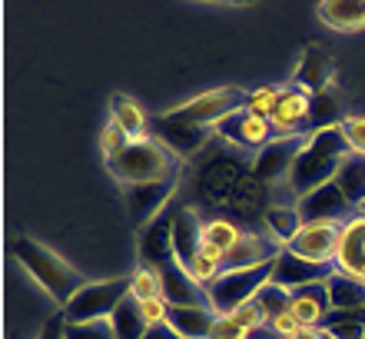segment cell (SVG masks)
Instances as JSON below:
<instances>
[{"instance_id": "1", "label": "cell", "mask_w": 365, "mask_h": 339, "mask_svg": "<svg viewBox=\"0 0 365 339\" xmlns=\"http://www.w3.org/2000/svg\"><path fill=\"white\" fill-rule=\"evenodd\" d=\"M196 193L206 206H220L236 216H262L266 206V186L252 176V160L232 150V146H206L200 153L196 170Z\"/></svg>"}, {"instance_id": "2", "label": "cell", "mask_w": 365, "mask_h": 339, "mask_svg": "<svg viewBox=\"0 0 365 339\" xmlns=\"http://www.w3.org/2000/svg\"><path fill=\"white\" fill-rule=\"evenodd\" d=\"M346 156H352V150H349L346 136H342L339 126L312 130L286 176V193L292 196V203L302 200V196H309L312 190H319V186L332 183Z\"/></svg>"}, {"instance_id": "3", "label": "cell", "mask_w": 365, "mask_h": 339, "mask_svg": "<svg viewBox=\"0 0 365 339\" xmlns=\"http://www.w3.org/2000/svg\"><path fill=\"white\" fill-rule=\"evenodd\" d=\"M14 260L27 270V276L37 283L40 290L50 296L53 306H67L80 290H83V276H80L70 263H63L53 250H47L43 243L30 240V236H17L14 240Z\"/></svg>"}, {"instance_id": "4", "label": "cell", "mask_w": 365, "mask_h": 339, "mask_svg": "<svg viewBox=\"0 0 365 339\" xmlns=\"http://www.w3.org/2000/svg\"><path fill=\"white\" fill-rule=\"evenodd\" d=\"M246 90L240 87H216V90H206L200 97L186 100L180 107H170L163 110L160 116H153V123H163V126H186V130H210L216 133V126L222 120H230L232 113L246 110Z\"/></svg>"}, {"instance_id": "5", "label": "cell", "mask_w": 365, "mask_h": 339, "mask_svg": "<svg viewBox=\"0 0 365 339\" xmlns=\"http://www.w3.org/2000/svg\"><path fill=\"white\" fill-rule=\"evenodd\" d=\"M110 166V173L116 176V183L133 186V183H156V180H170L180 176V156L163 146L156 136L146 140H133L123 150V156H116Z\"/></svg>"}, {"instance_id": "6", "label": "cell", "mask_w": 365, "mask_h": 339, "mask_svg": "<svg viewBox=\"0 0 365 339\" xmlns=\"http://www.w3.org/2000/svg\"><path fill=\"white\" fill-rule=\"evenodd\" d=\"M272 280V263L266 266H250V270H222L210 290H206V306L216 316H232V313L256 300V293Z\"/></svg>"}, {"instance_id": "7", "label": "cell", "mask_w": 365, "mask_h": 339, "mask_svg": "<svg viewBox=\"0 0 365 339\" xmlns=\"http://www.w3.org/2000/svg\"><path fill=\"white\" fill-rule=\"evenodd\" d=\"M126 296H130V276L83 283V290H80L60 313H63L67 323H106Z\"/></svg>"}, {"instance_id": "8", "label": "cell", "mask_w": 365, "mask_h": 339, "mask_svg": "<svg viewBox=\"0 0 365 339\" xmlns=\"http://www.w3.org/2000/svg\"><path fill=\"white\" fill-rule=\"evenodd\" d=\"M269 126L276 136H309L312 133V93L289 84L279 87L276 110L269 113Z\"/></svg>"}, {"instance_id": "9", "label": "cell", "mask_w": 365, "mask_h": 339, "mask_svg": "<svg viewBox=\"0 0 365 339\" xmlns=\"http://www.w3.org/2000/svg\"><path fill=\"white\" fill-rule=\"evenodd\" d=\"M332 276H336L332 263H309V260H299L296 253L279 250V256L272 260L269 283L286 293H296V290H306V286H316V283H329Z\"/></svg>"}, {"instance_id": "10", "label": "cell", "mask_w": 365, "mask_h": 339, "mask_svg": "<svg viewBox=\"0 0 365 339\" xmlns=\"http://www.w3.org/2000/svg\"><path fill=\"white\" fill-rule=\"evenodd\" d=\"M296 210H299V216H302V223H339V226L359 213L356 206L346 200V193L336 186V180L326 186H319V190H312V193L302 196V200H296Z\"/></svg>"}, {"instance_id": "11", "label": "cell", "mask_w": 365, "mask_h": 339, "mask_svg": "<svg viewBox=\"0 0 365 339\" xmlns=\"http://www.w3.org/2000/svg\"><path fill=\"white\" fill-rule=\"evenodd\" d=\"M216 136H220L226 146L240 150V153H246V150H256V153H259L262 146H269L272 140H276L269 120L250 113V110H240V113H232L230 120H222V123L216 126Z\"/></svg>"}, {"instance_id": "12", "label": "cell", "mask_w": 365, "mask_h": 339, "mask_svg": "<svg viewBox=\"0 0 365 339\" xmlns=\"http://www.w3.org/2000/svg\"><path fill=\"white\" fill-rule=\"evenodd\" d=\"M302 143H306V136H276L269 146H262L259 153H252V176L262 186L279 183V180L286 183V176L292 170V163H296Z\"/></svg>"}, {"instance_id": "13", "label": "cell", "mask_w": 365, "mask_h": 339, "mask_svg": "<svg viewBox=\"0 0 365 339\" xmlns=\"http://www.w3.org/2000/svg\"><path fill=\"white\" fill-rule=\"evenodd\" d=\"M336 273L349 276V280L365 283V216L356 213L352 220L339 226V243H336Z\"/></svg>"}, {"instance_id": "14", "label": "cell", "mask_w": 365, "mask_h": 339, "mask_svg": "<svg viewBox=\"0 0 365 339\" xmlns=\"http://www.w3.org/2000/svg\"><path fill=\"white\" fill-rule=\"evenodd\" d=\"M173 220L176 210H163V213L140 226V266L160 270L173 260Z\"/></svg>"}, {"instance_id": "15", "label": "cell", "mask_w": 365, "mask_h": 339, "mask_svg": "<svg viewBox=\"0 0 365 339\" xmlns=\"http://www.w3.org/2000/svg\"><path fill=\"white\" fill-rule=\"evenodd\" d=\"M176 186H180V176H170V180H156V183H133V186H123L126 193V203H130V213L140 226H146L150 220L166 210V203L173 200Z\"/></svg>"}, {"instance_id": "16", "label": "cell", "mask_w": 365, "mask_h": 339, "mask_svg": "<svg viewBox=\"0 0 365 339\" xmlns=\"http://www.w3.org/2000/svg\"><path fill=\"white\" fill-rule=\"evenodd\" d=\"M336 243H339V223H302V230L296 233V240L289 243L286 250L309 263H332L336 260Z\"/></svg>"}, {"instance_id": "17", "label": "cell", "mask_w": 365, "mask_h": 339, "mask_svg": "<svg viewBox=\"0 0 365 339\" xmlns=\"http://www.w3.org/2000/svg\"><path fill=\"white\" fill-rule=\"evenodd\" d=\"M279 246L266 230H246L242 233V240L226 253V260H222V270H250V266H266L279 256Z\"/></svg>"}, {"instance_id": "18", "label": "cell", "mask_w": 365, "mask_h": 339, "mask_svg": "<svg viewBox=\"0 0 365 339\" xmlns=\"http://www.w3.org/2000/svg\"><path fill=\"white\" fill-rule=\"evenodd\" d=\"M156 273H160V283H163V300L170 306H206V290L192 280L190 270L176 256Z\"/></svg>"}, {"instance_id": "19", "label": "cell", "mask_w": 365, "mask_h": 339, "mask_svg": "<svg viewBox=\"0 0 365 339\" xmlns=\"http://www.w3.org/2000/svg\"><path fill=\"white\" fill-rule=\"evenodd\" d=\"M202 250V220L196 216L192 206H176L173 220V256L190 270L192 260Z\"/></svg>"}, {"instance_id": "20", "label": "cell", "mask_w": 365, "mask_h": 339, "mask_svg": "<svg viewBox=\"0 0 365 339\" xmlns=\"http://www.w3.org/2000/svg\"><path fill=\"white\" fill-rule=\"evenodd\" d=\"M329 286L326 283H316V286H306V290H296L289 296V313H296V320L302 326H312L319 330L329 316Z\"/></svg>"}, {"instance_id": "21", "label": "cell", "mask_w": 365, "mask_h": 339, "mask_svg": "<svg viewBox=\"0 0 365 339\" xmlns=\"http://www.w3.org/2000/svg\"><path fill=\"white\" fill-rule=\"evenodd\" d=\"M296 87H302L306 93H319V90L332 87V60L322 54L319 47L302 50V57L296 64V77H292Z\"/></svg>"}, {"instance_id": "22", "label": "cell", "mask_w": 365, "mask_h": 339, "mask_svg": "<svg viewBox=\"0 0 365 339\" xmlns=\"http://www.w3.org/2000/svg\"><path fill=\"white\" fill-rule=\"evenodd\" d=\"M316 14L329 30L339 34H356L365 27V0H322Z\"/></svg>"}, {"instance_id": "23", "label": "cell", "mask_w": 365, "mask_h": 339, "mask_svg": "<svg viewBox=\"0 0 365 339\" xmlns=\"http://www.w3.org/2000/svg\"><path fill=\"white\" fill-rule=\"evenodd\" d=\"M110 113H113V123L120 126L130 140H146V136H153V116L146 113L133 97L116 93V97L110 100Z\"/></svg>"}, {"instance_id": "24", "label": "cell", "mask_w": 365, "mask_h": 339, "mask_svg": "<svg viewBox=\"0 0 365 339\" xmlns=\"http://www.w3.org/2000/svg\"><path fill=\"white\" fill-rule=\"evenodd\" d=\"M166 326H173L182 339H210L212 326H216V313L210 306H170Z\"/></svg>"}, {"instance_id": "25", "label": "cell", "mask_w": 365, "mask_h": 339, "mask_svg": "<svg viewBox=\"0 0 365 339\" xmlns=\"http://www.w3.org/2000/svg\"><path fill=\"white\" fill-rule=\"evenodd\" d=\"M153 136L160 140L163 146H170L176 156H200L210 140L216 133L210 130H186V126H163V123H153Z\"/></svg>"}, {"instance_id": "26", "label": "cell", "mask_w": 365, "mask_h": 339, "mask_svg": "<svg viewBox=\"0 0 365 339\" xmlns=\"http://www.w3.org/2000/svg\"><path fill=\"white\" fill-rule=\"evenodd\" d=\"M262 230L286 250L296 240V233L302 230V216H299L296 203H269V210L262 213Z\"/></svg>"}, {"instance_id": "27", "label": "cell", "mask_w": 365, "mask_h": 339, "mask_svg": "<svg viewBox=\"0 0 365 339\" xmlns=\"http://www.w3.org/2000/svg\"><path fill=\"white\" fill-rule=\"evenodd\" d=\"M336 186L346 193V200L356 210L365 203V156L352 153L342 160V166H339V173H336Z\"/></svg>"}, {"instance_id": "28", "label": "cell", "mask_w": 365, "mask_h": 339, "mask_svg": "<svg viewBox=\"0 0 365 339\" xmlns=\"http://www.w3.org/2000/svg\"><path fill=\"white\" fill-rule=\"evenodd\" d=\"M106 323H110V330H113L116 339H143L146 330H150L143 320V313H140V303H136L133 296H126Z\"/></svg>"}, {"instance_id": "29", "label": "cell", "mask_w": 365, "mask_h": 339, "mask_svg": "<svg viewBox=\"0 0 365 339\" xmlns=\"http://www.w3.org/2000/svg\"><path fill=\"white\" fill-rule=\"evenodd\" d=\"M326 339H365L362 310H329L326 323L319 326Z\"/></svg>"}, {"instance_id": "30", "label": "cell", "mask_w": 365, "mask_h": 339, "mask_svg": "<svg viewBox=\"0 0 365 339\" xmlns=\"http://www.w3.org/2000/svg\"><path fill=\"white\" fill-rule=\"evenodd\" d=\"M329 286V306L332 310H362L365 313V283L349 280L342 273H336Z\"/></svg>"}, {"instance_id": "31", "label": "cell", "mask_w": 365, "mask_h": 339, "mask_svg": "<svg viewBox=\"0 0 365 339\" xmlns=\"http://www.w3.org/2000/svg\"><path fill=\"white\" fill-rule=\"evenodd\" d=\"M242 226L230 216H212V220H202V243L206 246H216V250L230 253L236 243L242 240Z\"/></svg>"}, {"instance_id": "32", "label": "cell", "mask_w": 365, "mask_h": 339, "mask_svg": "<svg viewBox=\"0 0 365 339\" xmlns=\"http://www.w3.org/2000/svg\"><path fill=\"white\" fill-rule=\"evenodd\" d=\"M346 120L342 116V93L336 87H326L312 93V130H322V126H339Z\"/></svg>"}, {"instance_id": "33", "label": "cell", "mask_w": 365, "mask_h": 339, "mask_svg": "<svg viewBox=\"0 0 365 339\" xmlns=\"http://www.w3.org/2000/svg\"><path fill=\"white\" fill-rule=\"evenodd\" d=\"M130 296L136 303L153 300V296H163V283H160V273L150 270V266H136L130 273Z\"/></svg>"}, {"instance_id": "34", "label": "cell", "mask_w": 365, "mask_h": 339, "mask_svg": "<svg viewBox=\"0 0 365 339\" xmlns=\"http://www.w3.org/2000/svg\"><path fill=\"white\" fill-rule=\"evenodd\" d=\"M289 296L292 293H286V290H279V286H272V283H266L259 293H256V306H259V313L266 316V326H269L276 316H282V313H289Z\"/></svg>"}, {"instance_id": "35", "label": "cell", "mask_w": 365, "mask_h": 339, "mask_svg": "<svg viewBox=\"0 0 365 339\" xmlns=\"http://www.w3.org/2000/svg\"><path fill=\"white\" fill-rule=\"evenodd\" d=\"M130 143H133V140H130V136H126L123 130L113 123V120H110V123L100 130V150H103L106 163H113L116 156H123V150H126Z\"/></svg>"}, {"instance_id": "36", "label": "cell", "mask_w": 365, "mask_h": 339, "mask_svg": "<svg viewBox=\"0 0 365 339\" xmlns=\"http://www.w3.org/2000/svg\"><path fill=\"white\" fill-rule=\"evenodd\" d=\"M339 130H342V136H346L349 150L356 156H365V116L362 113H349L342 123H339Z\"/></svg>"}, {"instance_id": "37", "label": "cell", "mask_w": 365, "mask_h": 339, "mask_svg": "<svg viewBox=\"0 0 365 339\" xmlns=\"http://www.w3.org/2000/svg\"><path fill=\"white\" fill-rule=\"evenodd\" d=\"M276 100H279V87H256L250 97H246V110L269 120V113L276 110Z\"/></svg>"}, {"instance_id": "38", "label": "cell", "mask_w": 365, "mask_h": 339, "mask_svg": "<svg viewBox=\"0 0 365 339\" xmlns=\"http://www.w3.org/2000/svg\"><path fill=\"white\" fill-rule=\"evenodd\" d=\"M67 339H116L110 323H67L63 330Z\"/></svg>"}, {"instance_id": "39", "label": "cell", "mask_w": 365, "mask_h": 339, "mask_svg": "<svg viewBox=\"0 0 365 339\" xmlns=\"http://www.w3.org/2000/svg\"><path fill=\"white\" fill-rule=\"evenodd\" d=\"M140 313H143L146 326H163L170 320V303L163 296H153V300H143L140 303Z\"/></svg>"}, {"instance_id": "40", "label": "cell", "mask_w": 365, "mask_h": 339, "mask_svg": "<svg viewBox=\"0 0 365 339\" xmlns=\"http://www.w3.org/2000/svg\"><path fill=\"white\" fill-rule=\"evenodd\" d=\"M232 320L240 323L246 333H256L259 326H266V316L259 313V306H256V303H246V306H240V310L232 313Z\"/></svg>"}, {"instance_id": "41", "label": "cell", "mask_w": 365, "mask_h": 339, "mask_svg": "<svg viewBox=\"0 0 365 339\" xmlns=\"http://www.w3.org/2000/svg\"><path fill=\"white\" fill-rule=\"evenodd\" d=\"M210 339H250V333L242 330L232 316H216V326H212Z\"/></svg>"}, {"instance_id": "42", "label": "cell", "mask_w": 365, "mask_h": 339, "mask_svg": "<svg viewBox=\"0 0 365 339\" xmlns=\"http://www.w3.org/2000/svg\"><path fill=\"white\" fill-rule=\"evenodd\" d=\"M269 330L276 339H292L299 330H302V323L296 320V313H282V316H276V320L269 323Z\"/></svg>"}, {"instance_id": "43", "label": "cell", "mask_w": 365, "mask_h": 339, "mask_svg": "<svg viewBox=\"0 0 365 339\" xmlns=\"http://www.w3.org/2000/svg\"><path fill=\"white\" fill-rule=\"evenodd\" d=\"M63 330H67V320H63V313H53V316L43 323V330L37 333V339H67V336H63Z\"/></svg>"}, {"instance_id": "44", "label": "cell", "mask_w": 365, "mask_h": 339, "mask_svg": "<svg viewBox=\"0 0 365 339\" xmlns=\"http://www.w3.org/2000/svg\"><path fill=\"white\" fill-rule=\"evenodd\" d=\"M143 339H182V336L173 330V326H166V323H163V326H150Z\"/></svg>"}, {"instance_id": "45", "label": "cell", "mask_w": 365, "mask_h": 339, "mask_svg": "<svg viewBox=\"0 0 365 339\" xmlns=\"http://www.w3.org/2000/svg\"><path fill=\"white\" fill-rule=\"evenodd\" d=\"M292 339H322V330H312V326H302Z\"/></svg>"}, {"instance_id": "46", "label": "cell", "mask_w": 365, "mask_h": 339, "mask_svg": "<svg viewBox=\"0 0 365 339\" xmlns=\"http://www.w3.org/2000/svg\"><path fill=\"white\" fill-rule=\"evenodd\" d=\"M359 213H362V216H365V203H362V206H359Z\"/></svg>"}, {"instance_id": "47", "label": "cell", "mask_w": 365, "mask_h": 339, "mask_svg": "<svg viewBox=\"0 0 365 339\" xmlns=\"http://www.w3.org/2000/svg\"><path fill=\"white\" fill-rule=\"evenodd\" d=\"M322 339H326V336H322Z\"/></svg>"}]
</instances>
